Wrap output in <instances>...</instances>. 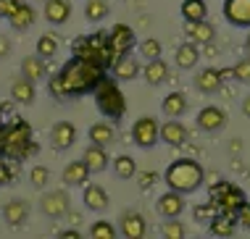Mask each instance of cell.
Wrapping results in <instances>:
<instances>
[{
  "label": "cell",
  "mask_w": 250,
  "mask_h": 239,
  "mask_svg": "<svg viewBox=\"0 0 250 239\" xmlns=\"http://www.w3.org/2000/svg\"><path fill=\"white\" fill-rule=\"evenodd\" d=\"M103 77H105L103 66L71 56V60H66L61 66V71L48 79V90L53 98H82V95L95 90Z\"/></svg>",
  "instance_id": "obj_1"
},
{
  "label": "cell",
  "mask_w": 250,
  "mask_h": 239,
  "mask_svg": "<svg viewBox=\"0 0 250 239\" xmlns=\"http://www.w3.org/2000/svg\"><path fill=\"white\" fill-rule=\"evenodd\" d=\"M37 153V142L32 139V126L24 119H13L11 124H0V155L24 160Z\"/></svg>",
  "instance_id": "obj_2"
},
{
  "label": "cell",
  "mask_w": 250,
  "mask_h": 239,
  "mask_svg": "<svg viewBox=\"0 0 250 239\" xmlns=\"http://www.w3.org/2000/svg\"><path fill=\"white\" fill-rule=\"evenodd\" d=\"M203 179H206V171L198 160L192 158H179L174 163H168V168L164 171V181L168 189L182 195H192L203 187Z\"/></svg>",
  "instance_id": "obj_3"
},
{
  "label": "cell",
  "mask_w": 250,
  "mask_h": 239,
  "mask_svg": "<svg viewBox=\"0 0 250 239\" xmlns=\"http://www.w3.org/2000/svg\"><path fill=\"white\" fill-rule=\"evenodd\" d=\"M92 95H95V105L98 111L105 116L108 121H121L126 113V98L124 92H121L119 81L113 77H103L98 81V87L92 90Z\"/></svg>",
  "instance_id": "obj_4"
},
{
  "label": "cell",
  "mask_w": 250,
  "mask_h": 239,
  "mask_svg": "<svg viewBox=\"0 0 250 239\" xmlns=\"http://www.w3.org/2000/svg\"><path fill=\"white\" fill-rule=\"evenodd\" d=\"M71 53L77 58H84V60H92V63L103 66L105 71L113 63V53L108 47V32H92L87 37H77L71 45Z\"/></svg>",
  "instance_id": "obj_5"
},
{
  "label": "cell",
  "mask_w": 250,
  "mask_h": 239,
  "mask_svg": "<svg viewBox=\"0 0 250 239\" xmlns=\"http://www.w3.org/2000/svg\"><path fill=\"white\" fill-rule=\"evenodd\" d=\"M208 197L216 202V208H219L221 213H237V208L248 200L245 192H242L237 184H232V181H216V184H211Z\"/></svg>",
  "instance_id": "obj_6"
},
{
  "label": "cell",
  "mask_w": 250,
  "mask_h": 239,
  "mask_svg": "<svg viewBox=\"0 0 250 239\" xmlns=\"http://www.w3.org/2000/svg\"><path fill=\"white\" fill-rule=\"evenodd\" d=\"M158 129H161V124L155 116H140L132 124V142L143 150H150L158 142Z\"/></svg>",
  "instance_id": "obj_7"
},
{
  "label": "cell",
  "mask_w": 250,
  "mask_h": 239,
  "mask_svg": "<svg viewBox=\"0 0 250 239\" xmlns=\"http://www.w3.org/2000/svg\"><path fill=\"white\" fill-rule=\"evenodd\" d=\"M40 210L48 218H63L71 210V197L66 189H50L40 197Z\"/></svg>",
  "instance_id": "obj_8"
},
{
  "label": "cell",
  "mask_w": 250,
  "mask_h": 239,
  "mask_svg": "<svg viewBox=\"0 0 250 239\" xmlns=\"http://www.w3.org/2000/svg\"><path fill=\"white\" fill-rule=\"evenodd\" d=\"M137 45V34L129 24H116L111 32H108V47H111L113 58L124 56V53H132V47Z\"/></svg>",
  "instance_id": "obj_9"
},
{
  "label": "cell",
  "mask_w": 250,
  "mask_h": 239,
  "mask_svg": "<svg viewBox=\"0 0 250 239\" xmlns=\"http://www.w3.org/2000/svg\"><path fill=\"white\" fill-rule=\"evenodd\" d=\"M195 124H198V129H203V132L213 134V132H221V129L229 124V119L219 105H206L198 111V116H195Z\"/></svg>",
  "instance_id": "obj_10"
},
{
  "label": "cell",
  "mask_w": 250,
  "mask_h": 239,
  "mask_svg": "<svg viewBox=\"0 0 250 239\" xmlns=\"http://www.w3.org/2000/svg\"><path fill=\"white\" fill-rule=\"evenodd\" d=\"M119 234L124 239H143L147 234L145 216L137 213V210H126V213L119 218Z\"/></svg>",
  "instance_id": "obj_11"
},
{
  "label": "cell",
  "mask_w": 250,
  "mask_h": 239,
  "mask_svg": "<svg viewBox=\"0 0 250 239\" xmlns=\"http://www.w3.org/2000/svg\"><path fill=\"white\" fill-rule=\"evenodd\" d=\"M187 202H185V195L182 192H174V189H168L158 197V202H155V210H158L161 218H179L185 213Z\"/></svg>",
  "instance_id": "obj_12"
},
{
  "label": "cell",
  "mask_w": 250,
  "mask_h": 239,
  "mask_svg": "<svg viewBox=\"0 0 250 239\" xmlns=\"http://www.w3.org/2000/svg\"><path fill=\"white\" fill-rule=\"evenodd\" d=\"M224 19L237 29H250V0H224Z\"/></svg>",
  "instance_id": "obj_13"
},
{
  "label": "cell",
  "mask_w": 250,
  "mask_h": 239,
  "mask_svg": "<svg viewBox=\"0 0 250 239\" xmlns=\"http://www.w3.org/2000/svg\"><path fill=\"white\" fill-rule=\"evenodd\" d=\"M111 74L116 81H132L140 77V60L132 56V53H124V56H116L111 63Z\"/></svg>",
  "instance_id": "obj_14"
},
{
  "label": "cell",
  "mask_w": 250,
  "mask_h": 239,
  "mask_svg": "<svg viewBox=\"0 0 250 239\" xmlns=\"http://www.w3.org/2000/svg\"><path fill=\"white\" fill-rule=\"evenodd\" d=\"M74 142H77V126L71 121H58L56 126L50 129V145L53 150L63 153V150H71Z\"/></svg>",
  "instance_id": "obj_15"
},
{
  "label": "cell",
  "mask_w": 250,
  "mask_h": 239,
  "mask_svg": "<svg viewBox=\"0 0 250 239\" xmlns=\"http://www.w3.org/2000/svg\"><path fill=\"white\" fill-rule=\"evenodd\" d=\"M82 200H84V208L92 210V213H105L108 205H111V197H108L105 187L100 184H84V192H82Z\"/></svg>",
  "instance_id": "obj_16"
},
{
  "label": "cell",
  "mask_w": 250,
  "mask_h": 239,
  "mask_svg": "<svg viewBox=\"0 0 250 239\" xmlns=\"http://www.w3.org/2000/svg\"><path fill=\"white\" fill-rule=\"evenodd\" d=\"M29 202L21 200V197H13V200H8L3 205V221L8 223V226H24L26 221H29Z\"/></svg>",
  "instance_id": "obj_17"
},
{
  "label": "cell",
  "mask_w": 250,
  "mask_h": 239,
  "mask_svg": "<svg viewBox=\"0 0 250 239\" xmlns=\"http://www.w3.org/2000/svg\"><path fill=\"white\" fill-rule=\"evenodd\" d=\"M192 84H195V90L203 92V95H216L221 90V84H224V79H221V71L219 68H200L198 74H195V79H192Z\"/></svg>",
  "instance_id": "obj_18"
},
{
  "label": "cell",
  "mask_w": 250,
  "mask_h": 239,
  "mask_svg": "<svg viewBox=\"0 0 250 239\" xmlns=\"http://www.w3.org/2000/svg\"><path fill=\"white\" fill-rule=\"evenodd\" d=\"M158 139L166 142V145H171V147H182L187 142V126L182 124L179 119H168L158 129Z\"/></svg>",
  "instance_id": "obj_19"
},
{
  "label": "cell",
  "mask_w": 250,
  "mask_h": 239,
  "mask_svg": "<svg viewBox=\"0 0 250 239\" xmlns=\"http://www.w3.org/2000/svg\"><path fill=\"white\" fill-rule=\"evenodd\" d=\"M45 21L53 26H63L71 19V3L69 0H45Z\"/></svg>",
  "instance_id": "obj_20"
},
{
  "label": "cell",
  "mask_w": 250,
  "mask_h": 239,
  "mask_svg": "<svg viewBox=\"0 0 250 239\" xmlns=\"http://www.w3.org/2000/svg\"><path fill=\"white\" fill-rule=\"evenodd\" d=\"M5 21H8V26L13 32H26V29H32V26H35V21H37V11L32 8L29 3H19V8L11 13L8 19H5Z\"/></svg>",
  "instance_id": "obj_21"
},
{
  "label": "cell",
  "mask_w": 250,
  "mask_h": 239,
  "mask_svg": "<svg viewBox=\"0 0 250 239\" xmlns=\"http://www.w3.org/2000/svg\"><path fill=\"white\" fill-rule=\"evenodd\" d=\"M82 160L87 163L90 174H103V171H105L108 166H111V158H108V147L92 145V142H90V147H84Z\"/></svg>",
  "instance_id": "obj_22"
},
{
  "label": "cell",
  "mask_w": 250,
  "mask_h": 239,
  "mask_svg": "<svg viewBox=\"0 0 250 239\" xmlns=\"http://www.w3.org/2000/svg\"><path fill=\"white\" fill-rule=\"evenodd\" d=\"M61 179H63L66 187H84L87 179H90V168H87V163H84L82 158H79V160H71V163H66Z\"/></svg>",
  "instance_id": "obj_23"
},
{
  "label": "cell",
  "mask_w": 250,
  "mask_h": 239,
  "mask_svg": "<svg viewBox=\"0 0 250 239\" xmlns=\"http://www.w3.org/2000/svg\"><path fill=\"white\" fill-rule=\"evenodd\" d=\"M187 40L195 45H211L216 40V29L213 24H208V19H203V21H187Z\"/></svg>",
  "instance_id": "obj_24"
},
{
  "label": "cell",
  "mask_w": 250,
  "mask_h": 239,
  "mask_svg": "<svg viewBox=\"0 0 250 239\" xmlns=\"http://www.w3.org/2000/svg\"><path fill=\"white\" fill-rule=\"evenodd\" d=\"M35 98H37L35 81L26 79V77L13 79V84H11V100H13V102H19V105H32V102H35Z\"/></svg>",
  "instance_id": "obj_25"
},
{
  "label": "cell",
  "mask_w": 250,
  "mask_h": 239,
  "mask_svg": "<svg viewBox=\"0 0 250 239\" xmlns=\"http://www.w3.org/2000/svg\"><path fill=\"white\" fill-rule=\"evenodd\" d=\"M237 231V218L234 213H216L211 221H208V234L211 237H232Z\"/></svg>",
  "instance_id": "obj_26"
},
{
  "label": "cell",
  "mask_w": 250,
  "mask_h": 239,
  "mask_svg": "<svg viewBox=\"0 0 250 239\" xmlns=\"http://www.w3.org/2000/svg\"><path fill=\"white\" fill-rule=\"evenodd\" d=\"M198 60H200V47L195 42H190V40H187L185 45H179L177 53H174V63H177V68H182V71L195 68V66H198Z\"/></svg>",
  "instance_id": "obj_27"
},
{
  "label": "cell",
  "mask_w": 250,
  "mask_h": 239,
  "mask_svg": "<svg viewBox=\"0 0 250 239\" xmlns=\"http://www.w3.org/2000/svg\"><path fill=\"white\" fill-rule=\"evenodd\" d=\"M87 139H90L92 145L111 147L113 139H116V129L108 124V121H95V124L90 126V132H87Z\"/></svg>",
  "instance_id": "obj_28"
},
{
  "label": "cell",
  "mask_w": 250,
  "mask_h": 239,
  "mask_svg": "<svg viewBox=\"0 0 250 239\" xmlns=\"http://www.w3.org/2000/svg\"><path fill=\"white\" fill-rule=\"evenodd\" d=\"M143 77H145V81H147L150 87H161V84L168 79V63H166L164 58L147 60L145 68H143Z\"/></svg>",
  "instance_id": "obj_29"
},
{
  "label": "cell",
  "mask_w": 250,
  "mask_h": 239,
  "mask_svg": "<svg viewBox=\"0 0 250 239\" xmlns=\"http://www.w3.org/2000/svg\"><path fill=\"white\" fill-rule=\"evenodd\" d=\"M21 77L32 79V81H40L48 77V66H45V58H40L37 53L35 56H26L21 60Z\"/></svg>",
  "instance_id": "obj_30"
},
{
  "label": "cell",
  "mask_w": 250,
  "mask_h": 239,
  "mask_svg": "<svg viewBox=\"0 0 250 239\" xmlns=\"http://www.w3.org/2000/svg\"><path fill=\"white\" fill-rule=\"evenodd\" d=\"M161 111L168 119H179V116L187 113V98L182 92H168L164 98V102H161Z\"/></svg>",
  "instance_id": "obj_31"
},
{
  "label": "cell",
  "mask_w": 250,
  "mask_h": 239,
  "mask_svg": "<svg viewBox=\"0 0 250 239\" xmlns=\"http://www.w3.org/2000/svg\"><path fill=\"white\" fill-rule=\"evenodd\" d=\"M111 168H113V174H116V179H121V181H129L137 176V163H134L132 155H116V158L111 160Z\"/></svg>",
  "instance_id": "obj_32"
},
{
  "label": "cell",
  "mask_w": 250,
  "mask_h": 239,
  "mask_svg": "<svg viewBox=\"0 0 250 239\" xmlns=\"http://www.w3.org/2000/svg\"><path fill=\"white\" fill-rule=\"evenodd\" d=\"M179 11H182V19H185V21H203V19H208V3L206 0H182Z\"/></svg>",
  "instance_id": "obj_33"
},
{
  "label": "cell",
  "mask_w": 250,
  "mask_h": 239,
  "mask_svg": "<svg viewBox=\"0 0 250 239\" xmlns=\"http://www.w3.org/2000/svg\"><path fill=\"white\" fill-rule=\"evenodd\" d=\"M108 13H111L108 0H84V19L90 24H100Z\"/></svg>",
  "instance_id": "obj_34"
},
{
  "label": "cell",
  "mask_w": 250,
  "mask_h": 239,
  "mask_svg": "<svg viewBox=\"0 0 250 239\" xmlns=\"http://www.w3.org/2000/svg\"><path fill=\"white\" fill-rule=\"evenodd\" d=\"M37 56L40 58H45V60H50V58H56V53H58V37L56 34H50V32H45V34H40L37 37Z\"/></svg>",
  "instance_id": "obj_35"
},
{
  "label": "cell",
  "mask_w": 250,
  "mask_h": 239,
  "mask_svg": "<svg viewBox=\"0 0 250 239\" xmlns=\"http://www.w3.org/2000/svg\"><path fill=\"white\" fill-rule=\"evenodd\" d=\"M19 174V160L8 158V155H0V184H11Z\"/></svg>",
  "instance_id": "obj_36"
},
{
  "label": "cell",
  "mask_w": 250,
  "mask_h": 239,
  "mask_svg": "<svg viewBox=\"0 0 250 239\" xmlns=\"http://www.w3.org/2000/svg\"><path fill=\"white\" fill-rule=\"evenodd\" d=\"M87 234H90L92 239H113V237H119V229L113 226L111 221H95Z\"/></svg>",
  "instance_id": "obj_37"
},
{
  "label": "cell",
  "mask_w": 250,
  "mask_h": 239,
  "mask_svg": "<svg viewBox=\"0 0 250 239\" xmlns=\"http://www.w3.org/2000/svg\"><path fill=\"white\" fill-rule=\"evenodd\" d=\"M161 53H164V47H161V42L155 37H147L140 42V56H143L145 60H153V58H161Z\"/></svg>",
  "instance_id": "obj_38"
},
{
  "label": "cell",
  "mask_w": 250,
  "mask_h": 239,
  "mask_svg": "<svg viewBox=\"0 0 250 239\" xmlns=\"http://www.w3.org/2000/svg\"><path fill=\"white\" fill-rule=\"evenodd\" d=\"M232 79L240 81V84H250V56L240 58L237 63L232 66Z\"/></svg>",
  "instance_id": "obj_39"
},
{
  "label": "cell",
  "mask_w": 250,
  "mask_h": 239,
  "mask_svg": "<svg viewBox=\"0 0 250 239\" xmlns=\"http://www.w3.org/2000/svg\"><path fill=\"white\" fill-rule=\"evenodd\" d=\"M48 181H50V171L45 166H35L29 171V184L35 189H45V187H48Z\"/></svg>",
  "instance_id": "obj_40"
},
{
  "label": "cell",
  "mask_w": 250,
  "mask_h": 239,
  "mask_svg": "<svg viewBox=\"0 0 250 239\" xmlns=\"http://www.w3.org/2000/svg\"><path fill=\"white\" fill-rule=\"evenodd\" d=\"M161 234L166 239H182L185 237V226H182V221H177V218H166L164 226H161Z\"/></svg>",
  "instance_id": "obj_41"
},
{
  "label": "cell",
  "mask_w": 250,
  "mask_h": 239,
  "mask_svg": "<svg viewBox=\"0 0 250 239\" xmlns=\"http://www.w3.org/2000/svg\"><path fill=\"white\" fill-rule=\"evenodd\" d=\"M216 213H219L216 202H213V200H208L206 205H198V208H195V221H200V223L206 221V223H208V221H211V218H213Z\"/></svg>",
  "instance_id": "obj_42"
},
{
  "label": "cell",
  "mask_w": 250,
  "mask_h": 239,
  "mask_svg": "<svg viewBox=\"0 0 250 239\" xmlns=\"http://www.w3.org/2000/svg\"><path fill=\"white\" fill-rule=\"evenodd\" d=\"M234 218H237V223L240 226H245V229H250V202L245 200L237 208V213H234Z\"/></svg>",
  "instance_id": "obj_43"
},
{
  "label": "cell",
  "mask_w": 250,
  "mask_h": 239,
  "mask_svg": "<svg viewBox=\"0 0 250 239\" xmlns=\"http://www.w3.org/2000/svg\"><path fill=\"white\" fill-rule=\"evenodd\" d=\"M140 189H150L153 187V184H155V179H158V174H155V171H140Z\"/></svg>",
  "instance_id": "obj_44"
},
{
  "label": "cell",
  "mask_w": 250,
  "mask_h": 239,
  "mask_svg": "<svg viewBox=\"0 0 250 239\" xmlns=\"http://www.w3.org/2000/svg\"><path fill=\"white\" fill-rule=\"evenodd\" d=\"M19 3H21V0H0V19H8L11 13L19 8Z\"/></svg>",
  "instance_id": "obj_45"
},
{
  "label": "cell",
  "mask_w": 250,
  "mask_h": 239,
  "mask_svg": "<svg viewBox=\"0 0 250 239\" xmlns=\"http://www.w3.org/2000/svg\"><path fill=\"white\" fill-rule=\"evenodd\" d=\"M8 53H11V40L0 34V58H5V56H8Z\"/></svg>",
  "instance_id": "obj_46"
},
{
  "label": "cell",
  "mask_w": 250,
  "mask_h": 239,
  "mask_svg": "<svg viewBox=\"0 0 250 239\" xmlns=\"http://www.w3.org/2000/svg\"><path fill=\"white\" fill-rule=\"evenodd\" d=\"M61 237H63V239H79L82 234H79L77 229H66V231H61Z\"/></svg>",
  "instance_id": "obj_47"
},
{
  "label": "cell",
  "mask_w": 250,
  "mask_h": 239,
  "mask_svg": "<svg viewBox=\"0 0 250 239\" xmlns=\"http://www.w3.org/2000/svg\"><path fill=\"white\" fill-rule=\"evenodd\" d=\"M242 116L250 119V95H245V100H242Z\"/></svg>",
  "instance_id": "obj_48"
},
{
  "label": "cell",
  "mask_w": 250,
  "mask_h": 239,
  "mask_svg": "<svg viewBox=\"0 0 250 239\" xmlns=\"http://www.w3.org/2000/svg\"><path fill=\"white\" fill-rule=\"evenodd\" d=\"M219 71H221V79H232V68H219Z\"/></svg>",
  "instance_id": "obj_49"
},
{
  "label": "cell",
  "mask_w": 250,
  "mask_h": 239,
  "mask_svg": "<svg viewBox=\"0 0 250 239\" xmlns=\"http://www.w3.org/2000/svg\"><path fill=\"white\" fill-rule=\"evenodd\" d=\"M245 50H248V56H250V34L245 37Z\"/></svg>",
  "instance_id": "obj_50"
},
{
  "label": "cell",
  "mask_w": 250,
  "mask_h": 239,
  "mask_svg": "<svg viewBox=\"0 0 250 239\" xmlns=\"http://www.w3.org/2000/svg\"><path fill=\"white\" fill-rule=\"evenodd\" d=\"M0 113H3V105H0Z\"/></svg>",
  "instance_id": "obj_51"
}]
</instances>
